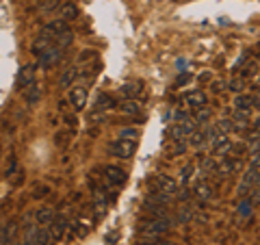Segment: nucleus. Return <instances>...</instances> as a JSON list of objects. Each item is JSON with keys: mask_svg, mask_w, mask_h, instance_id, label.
Masks as SVG:
<instances>
[{"mask_svg": "<svg viewBox=\"0 0 260 245\" xmlns=\"http://www.w3.org/2000/svg\"><path fill=\"white\" fill-rule=\"evenodd\" d=\"M11 232H13V228L7 224V226H0V245H7L11 241Z\"/></svg>", "mask_w": 260, "mask_h": 245, "instance_id": "31", "label": "nucleus"}, {"mask_svg": "<svg viewBox=\"0 0 260 245\" xmlns=\"http://www.w3.org/2000/svg\"><path fill=\"white\" fill-rule=\"evenodd\" d=\"M13 245H22V241H20V243H13Z\"/></svg>", "mask_w": 260, "mask_h": 245, "instance_id": "39", "label": "nucleus"}, {"mask_svg": "<svg viewBox=\"0 0 260 245\" xmlns=\"http://www.w3.org/2000/svg\"><path fill=\"white\" fill-rule=\"evenodd\" d=\"M228 89H230L232 94H243V89H245V78L243 76H237V78H232L230 83H228Z\"/></svg>", "mask_w": 260, "mask_h": 245, "instance_id": "28", "label": "nucleus"}, {"mask_svg": "<svg viewBox=\"0 0 260 245\" xmlns=\"http://www.w3.org/2000/svg\"><path fill=\"white\" fill-rule=\"evenodd\" d=\"M56 7H59V9H61V0H44V3H42V11H46V13H50L52 9H56Z\"/></svg>", "mask_w": 260, "mask_h": 245, "instance_id": "33", "label": "nucleus"}, {"mask_svg": "<svg viewBox=\"0 0 260 245\" xmlns=\"http://www.w3.org/2000/svg\"><path fill=\"white\" fill-rule=\"evenodd\" d=\"M251 128H254V133H260V117L254 121V124H251Z\"/></svg>", "mask_w": 260, "mask_h": 245, "instance_id": "37", "label": "nucleus"}, {"mask_svg": "<svg viewBox=\"0 0 260 245\" xmlns=\"http://www.w3.org/2000/svg\"><path fill=\"white\" fill-rule=\"evenodd\" d=\"M72 42H74V33H72V28L59 33V35H56V39H54V44H56V46H61L63 50H65V48H68Z\"/></svg>", "mask_w": 260, "mask_h": 245, "instance_id": "23", "label": "nucleus"}, {"mask_svg": "<svg viewBox=\"0 0 260 245\" xmlns=\"http://www.w3.org/2000/svg\"><path fill=\"white\" fill-rule=\"evenodd\" d=\"M189 143L193 145V148H202V145H204V143H208L206 128H202V130H195V133L191 135V139H189Z\"/></svg>", "mask_w": 260, "mask_h": 245, "instance_id": "24", "label": "nucleus"}, {"mask_svg": "<svg viewBox=\"0 0 260 245\" xmlns=\"http://www.w3.org/2000/svg\"><path fill=\"white\" fill-rule=\"evenodd\" d=\"M139 245H169V243L167 241H160V239H148V241L143 239Z\"/></svg>", "mask_w": 260, "mask_h": 245, "instance_id": "35", "label": "nucleus"}, {"mask_svg": "<svg viewBox=\"0 0 260 245\" xmlns=\"http://www.w3.org/2000/svg\"><path fill=\"white\" fill-rule=\"evenodd\" d=\"M154 189L160 191V193H167V195H174L178 193V182L174 180L172 176H167V174H156L154 176Z\"/></svg>", "mask_w": 260, "mask_h": 245, "instance_id": "6", "label": "nucleus"}, {"mask_svg": "<svg viewBox=\"0 0 260 245\" xmlns=\"http://www.w3.org/2000/svg\"><path fill=\"white\" fill-rule=\"evenodd\" d=\"M65 232H68V219L65 217H54L52 219V224H50V234H52V239H63Z\"/></svg>", "mask_w": 260, "mask_h": 245, "instance_id": "15", "label": "nucleus"}, {"mask_svg": "<svg viewBox=\"0 0 260 245\" xmlns=\"http://www.w3.org/2000/svg\"><path fill=\"white\" fill-rule=\"evenodd\" d=\"M234 109H241V111H251V109H254V96L239 94L237 98H234Z\"/></svg>", "mask_w": 260, "mask_h": 245, "instance_id": "19", "label": "nucleus"}, {"mask_svg": "<svg viewBox=\"0 0 260 245\" xmlns=\"http://www.w3.org/2000/svg\"><path fill=\"white\" fill-rule=\"evenodd\" d=\"M104 178H107V182L111 187H121V185H126V180H128L126 171L115 167V165H107V167H104Z\"/></svg>", "mask_w": 260, "mask_h": 245, "instance_id": "10", "label": "nucleus"}, {"mask_svg": "<svg viewBox=\"0 0 260 245\" xmlns=\"http://www.w3.org/2000/svg\"><path fill=\"white\" fill-rule=\"evenodd\" d=\"M54 46V35L52 33H48L46 28H42V33L35 37V42H32V46H30V50H32V54H42V52H46L48 48H52Z\"/></svg>", "mask_w": 260, "mask_h": 245, "instance_id": "7", "label": "nucleus"}, {"mask_svg": "<svg viewBox=\"0 0 260 245\" xmlns=\"http://www.w3.org/2000/svg\"><path fill=\"white\" fill-rule=\"evenodd\" d=\"M184 102L189 104L191 109L198 111V109H204L206 104H208V96L202 91V89H193V91H186L184 94Z\"/></svg>", "mask_w": 260, "mask_h": 245, "instance_id": "11", "label": "nucleus"}, {"mask_svg": "<svg viewBox=\"0 0 260 245\" xmlns=\"http://www.w3.org/2000/svg\"><path fill=\"white\" fill-rule=\"evenodd\" d=\"M169 228H172L169 226V219L165 215H160V217L148 219L145 224H141L139 226V234H141V239H160Z\"/></svg>", "mask_w": 260, "mask_h": 245, "instance_id": "1", "label": "nucleus"}, {"mask_svg": "<svg viewBox=\"0 0 260 245\" xmlns=\"http://www.w3.org/2000/svg\"><path fill=\"white\" fill-rule=\"evenodd\" d=\"M232 148H234V145H232L230 139H228V135L217 137L215 141H213V157H215V159H217V157L223 159V157H228V154L232 152Z\"/></svg>", "mask_w": 260, "mask_h": 245, "instance_id": "13", "label": "nucleus"}, {"mask_svg": "<svg viewBox=\"0 0 260 245\" xmlns=\"http://www.w3.org/2000/svg\"><path fill=\"white\" fill-rule=\"evenodd\" d=\"M191 217H193V206H191V204H186V206L180 208V213H178V222L189 224V222H191Z\"/></svg>", "mask_w": 260, "mask_h": 245, "instance_id": "29", "label": "nucleus"}, {"mask_svg": "<svg viewBox=\"0 0 260 245\" xmlns=\"http://www.w3.org/2000/svg\"><path fill=\"white\" fill-rule=\"evenodd\" d=\"M258 72H260V61H258V59H251V61H247L245 65H243L241 76H243V78H249V76H256Z\"/></svg>", "mask_w": 260, "mask_h": 245, "instance_id": "21", "label": "nucleus"}, {"mask_svg": "<svg viewBox=\"0 0 260 245\" xmlns=\"http://www.w3.org/2000/svg\"><path fill=\"white\" fill-rule=\"evenodd\" d=\"M78 76H80V70L76 68V65H70V68L63 70L59 83H61V87H72L74 85V80H78Z\"/></svg>", "mask_w": 260, "mask_h": 245, "instance_id": "16", "label": "nucleus"}, {"mask_svg": "<svg viewBox=\"0 0 260 245\" xmlns=\"http://www.w3.org/2000/svg\"><path fill=\"white\" fill-rule=\"evenodd\" d=\"M48 33H52V35H54V39H56V35H59V33H63V30H68L70 26H68V22H65V20H54V22H50V24H46V26H44Z\"/></svg>", "mask_w": 260, "mask_h": 245, "instance_id": "22", "label": "nucleus"}, {"mask_svg": "<svg viewBox=\"0 0 260 245\" xmlns=\"http://www.w3.org/2000/svg\"><path fill=\"white\" fill-rule=\"evenodd\" d=\"M193 198L200 200V202L210 200L213 198V185H210L206 178H200V180L193 185Z\"/></svg>", "mask_w": 260, "mask_h": 245, "instance_id": "12", "label": "nucleus"}, {"mask_svg": "<svg viewBox=\"0 0 260 245\" xmlns=\"http://www.w3.org/2000/svg\"><path fill=\"white\" fill-rule=\"evenodd\" d=\"M254 198H243V202H241V206H239V215H249L251 213V206H254Z\"/></svg>", "mask_w": 260, "mask_h": 245, "instance_id": "30", "label": "nucleus"}, {"mask_svg": "<svg viewBox=\"0 0 260 245\" xmlns=\"http://www.w3.org/2000/svg\"><path fill=\"white\" fill-rule=\"evenodd\" d=\"M210 117H213V111H210L208 107H204V109H198V113H195V117H193V119L198 121L200 126H206Z\"/></svg>", "mask_w": 260, "mask_h": 245, "instance_id": "27", "label": "nucleus"}, {"mask_svg": "<svg viewBox=\"0 0 260 245\" xmlns=\"http://www.w3.org/2000/svg\"><path fill=\"white\" fill-rule=\"evenodd\" d=\"M135 148H137V141L117 137L115 141L109 145V152L113 154V157H117V159H130V157H133V152H135Z\"/></svg>", "mask_w": 260, "mask_h": 245, "instance_id": "2", "label": "nucleus"}, {"mask_svg": "<svg viewBox=\"0 0 260 245\" xmlns=\"http://www.w3.org/2000/svg\"><path fill=\"white\" fill-rule=\"evenodd\" d=\"M195 126H198V121H195L193 117H186L182 121H176V124L172 126V139H174V141H180V139L191 137L195 133Z\"/></svg>", "mask_w": 260, "mask_h": 245, "instance_id": "4", "label": "nucleus"}, {"mask_svg": "<svg viewBox=\"0 0 260 245\" xmlns=\"http://www.w3.org/2000/svg\"><path fill=\"white\" fill-rule=\"evenodd\" d=\"M63 56V48L61 46H52V48H48L46 52H42L37 56V68L39 70H48V68H52V65L59 63V59Z\"/></svg>", "mask_w": 260, "mask_h": 245, "instance_id": "3", "label": "nucleus"}, {"mask_svg": "<svg viewBox=\"0 0 260 245\" xmlns=\"http://www.w3.org/2000/svg\"><path fill=\"white\" fill-rule=\"evenodd\" d=\"M119 91H121V96H124L126 100H135V98L139 96V94L143 91V89H141V85H139V83H126V85H121Z\"/></svg>", "mask_w": 260, "mask_h": 245, "instance_id": "20", "label": "nucleus"}, {"mask_svg": "<svg viewBox=\"0 0 260 245\" xmlns=\"http://www.w3.org/2000/svg\"><path fill=\"white\" fill-rule=\"evenodd\" d=\"M193 169H195V167L191 165V163L182 169V185H184V182H189V178H191V174H193Z\"/></svg>", "mask_w": 260, "mask_h": 245, "instance_id": "34", "label": "nucleus"}, {"mask_svg": "<svg viewBox=\"0 0 260 245\" xmlns=\"http://www.w3.org/2000/svg\"><path fill=\"white\" fill-rule=\"evenodd\" d=\"M254 107H258V109H260V91L254 96Z\"/></svg>", "mask_w": 260, "mask_h": 245, "instance_id": "38", "label": "nucleus"}, {"mask_svg": "<svg viewBox=\"0 0 260 245\" xmlns=\"http://www.w3.org/2000/svg\"><path fill=\"white\" fill-rule=\"evenodd\" d=\"M32 83H35V68H32V65H22L18 70V76H15V87H18L20 91H24V89L30 87Z\"/></svg>", "mask_w": 260, "mask_h": 245, "instance_id": "8", "label": "nucleus"}, {"mask_svg": "<svg viewBox=\"0 0 260 245\" xmlns=\"http://www.w3.org/2000/svg\"><path fill=\"white\" fill-rule=\"evenodd\" d=\"M87 100H89L87 87L78 85V87H74L70 91V104H72V109H74V111H83L87 107Z\"/></svg>", "mask_w": 260, "mask_h": 245, "instance_id": "9", "label": "nucleus"}, {"mask_svg": "<svg viewBox=\"0 0 260 245\" xmlns=\"http://www.w3.org/2000/svg\"><path fill=\"white\" fill-rule=\"evenodd\" d=\"M119 111L126 113V115H141V107H139V102H135V100H126L119 107Z\"/></svg>", "mask_w": 260, "mask_h": 245, "instance_id": "26", "label": "nucleus"}, {"mask_svg": "<svg viewBox=\"0 0 260 245\" xmlns=\"http://www.w3.org/2000/svg\"><path fill=\"white\" fill-rule=\"evenodd\" d=\"M119 137L121 139H130V141H137V139H139V130L137 128H121Z\"/></svg>", "mask_w": 260, "mask_h": 245, "instance_id": "32", "label": "nucleus"}, {"mask_svg": "<svg viewBox=\"0 0 260 245\" xmlns=\"http://www.w3.org/2000/svg\"><path fill=\"white\" fill-rule=\"evenodd\" d=\"M237 171H241V157H232V154H228V157H223L221 161L217 163V174L221 178L232 176V174H237Z\"/></svg>", "mask_w": 260, "mask_h": 245, "instance_id": "5", "label": "nucleus"}, {"mask_svg": "<svg viewBox=\"0 0 260 245\" xmlns=\"http://www.w3.org/2000/svg\"><path fill=\"white\" fill-rule=\"evenodd\" d=\"M59 15H61V20H65V22L76 20L78 18V7L74 3H63V7L59 9Z\"/></svg>", "mask_w": 260, "mask_h": 245, "instance_id": "17", "label": "nucleus"}, {"mask_svg": "<svg viewBox=\"0 0 260 245\" xmlns=\"http://www.w3.org/2000/svg\"><path fill=\"white\" fill-rule=\"evenodd\" d=\"M91 56H93V50H85V54L80 56V63H83V61H87V59H91Z\"/></svg>", "mask_w": 260, "mask_h": 245, "instance_id": "36", "label": "nucleus"}, {"mask_svg": "<svg viewBox=\"0 0 260 245\" xmlns=\"http://www.w3.org/2000/svg\"><path fill=\"white\" fill-rule=\"evenodd\" d=\"M113 98L109 96V94H100L98 96V100H95V111H109V109H113Z\"/></svg>", "mask_w": 260, "mask_h": 245, "instance_id": "25", "label": "nucleus"}, {"mask_svg": "<svg viewBox=\"0 0 260 245\" xmlns=\"http://www.w3.org/2000/svg\"><path fill=\"white\" fill-rule=\"evenodd\" d=\"M52 219H54V210H52V208H48V206L39 208L37 213H35V222H37V226H50V224H52Z\"/></svg>", "mask_w": 260, "mask_h": 245, "instance_id": "18", "label": "nucleus"}, {"mask_svg": "<svg viewBox=\"0 0 260 245\" xmlns=\"http://www.w3.org/2000/svg\"><path fill=\"white\" fill-rule=\"evenodd\" d=\"M22 96H24V100H26V104L35 107V104H39V100H42V87H39L37 83H32L30 87L24 89Z\"/></svg>", "mask_w": 260, "mask_h": 245, "instance_id": "14", "label": "nucleus"}]
</instances>
